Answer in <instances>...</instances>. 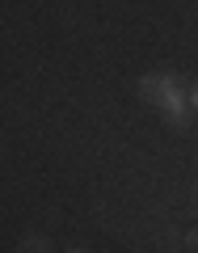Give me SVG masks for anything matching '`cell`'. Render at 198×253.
<instances>
[{"label":"cell","instance_id":"1","mask_svg":"<svg viewBox=\"0 0 198 253\" xmlns=\"http://www.w3.org/2000/svg\"><path fill=\"white\" fill-rule=\"evenodd\" d=\"M139 89H144V97H152L156 106H164V110H169V114L181 123V114H186V101H181L177 84H173L169 76H144V81H139Z\"/></svg>","mask_w":198,"mask_h":253},{"label":"cell","instance_id":"2","mask_svg":"<svg viewBox=\"0 0 198 253\" xmlns=\"http://www.w3.org/2000/svg\"><path fill=\"white\" fill-rule=\"evenodd\" d=\"M13 253H46V241H42V236H34V241H21Z\"/></svg>","mask_w":198,"mask_h":253},{"label":"cell","instance_id":"3","mask_svg":"<svg viewBox=\"0 0 198 253\" xmlns=\"http://www.w3.org/2000/svg\"><path fill=\"white\" fill-rule=\"evenodd\" d=\"M190 106H194V110H198V84H194V93H190Z\"/></svg>","mask_w":198,"mask_h":253},{"label":"cell","instance_id":"4","mask_svg":"<svg viewBox=\"0 0 198 253\" xmlns=\"http://www.w3.org/2000/svg\"><path fill=\"white\" fill-rule=\"evenodd\" d=\"M72 253H84V249H72Z\"/></svg>","mask_w":198,"mask_h":253}]
</instances>
